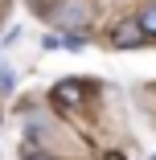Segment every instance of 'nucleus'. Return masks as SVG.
Returning <instances> with one entry per match:
<instances>
[{
    "label": "nucleus",
    "mask_w": 156,
    "mask_h": 160,
    "mask_svg": "<svg viewBox=\"0 0 156 160\" xmlns=\"http://www.w3.org/2000/svg\"><path fill=\"white\" fill-rule=\"evenodd\" d=\"M82 94H86V90H82L78 78H62V82L53 86V99H58L62 107H78V103H82Z\"/></svg>",
    "instance_id": "2"
},
{
    "label": "nucleus",
    "mask_w": 156,
    "mask_h": 160,
    "mask_svg": "<svg viewBox=\"0 0 156 160\" xmlns=\"http://www.w3.org/2000/svg\"><path fill=\"white\" fill-rule=\"evenodd\" d=\"M148 41V29L140 25V17H128V21H119L115 29H111V45L115 49H136V45H144Z\"/></svg>",
    "instance_id": "1"
},
{
    "label": "nucleus",
    "mask_w": 156,
    "mask_h": 160,
    "mask_svg": "<svg viewBox=\"0 0 156 160\" xmlns=\"http://www.w3.org/2000/svg\"><path fill=\"white\" fill-rule=\"evenodd\" d=\"M103 160H128V156H123V152H107Z\"/></svg>",
    "instance_id": "5"
},
{
    "label": "nucleus",
    "mask_w": 156,
    "mask_h": 160,
    "mask_svg": "<svg viewBox=\"0 0 156 160\" xmlns=\"http://www.w3.org/2000/svg\"><path fill=\"white\" fill-rule=\"evenodd\" d=\"M140 25L148 29V37H156V4H148V8L140 12Z\"/></svg>",
    "instance_id": "3"
},
{
    "label": "nucleus",
    "mask_w": 156,
    "mask_h": 160,
    "mask_svg": "<svg viewBox=\"0 0 156 160\" xmlns=\"http://www.w3.org/2000/svg\"><path fill=\"white\" fill-rule=\"evenodd\" d=\"M25 160H53V156H49V152H37V148H29V152H25Z\"/></svg>",
    "instance_id": "4"
}]
</instances>
